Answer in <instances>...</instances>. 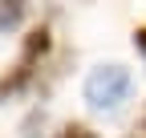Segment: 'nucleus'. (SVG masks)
Here are the masks:
<instances>
[{
  "mask_svg": "<svg viewBox=\"0 0 146 138\" xmlns=\"http://www.w3.org/2000/svg\"><path fill=\"white\" fill-rule=\"evenodd\" d=\"M130 94V73L122 65H98L85 77V102L94 110H118Z\"/></svg>",
  "mask_w": 146,
  "mask_h": 138,
  "instance_id": "1",
  "label": "nucleus"
},
{
  "mask_svg": "<svg viewBox=\"0 0 146 138\" xmlns=\"http://www.w3.org/2000/svg\"><path fill=\"white\" fill-rule=\"evenodd\" d=\"M49 29H33L29 37H25V49H21V61L12 65V73H4L0 77V98H8V94H21L25 85L33 81V73H36V61H41L45 53H49Z\"/></svg>",
  "mask_w": 146,
  "mask_h": 138,
  "instance_id": "2",
  "label": "nucleus"
},
{
  "mask_svg": "<svg viewBox=\"0 0 146 138\" xmlns=\"http://www.w3.org/2000/svg\"><path fill=\"white\" fill-rule=\"evenodd\" d=\"M25 12H29V0H0V33L21 29Z\"/></svg>",
  "mask_w": 146,
  "mask_h": 138,
  "instance_id": "3",
  "label": "nucleus"
},
{
  "mask_svg": "<svg viewBox=\"0 0 146 138\" xmlns=\"http://www.w3.org/2000/svg\"><path fill=\"white\" fill-rule=\"evenodd\" d=\"M57 138H98V134L89 130V126H73V122H69V126H65V130H61Z\"/></svg>",
  "mask_w": 146,
  "mask_h": 138,
  "instance_id": "4",
  "label": "nucleus"
},
{
  "mask_svg": "<svg viewBox=\"0 0 146 138\" xmlns=\"http://www.w3.org/2000/svg\"><path fill=\"white\" fill-rule=\"evenodd\" d=\"M134 45L142 49V53H146V29H138V33H134Z\"/></svg>",
  "mask_w": 146,
  "mask_h": 138,
  "instance_id": "5",
  "label": "nucleus"
}]
</instances>
